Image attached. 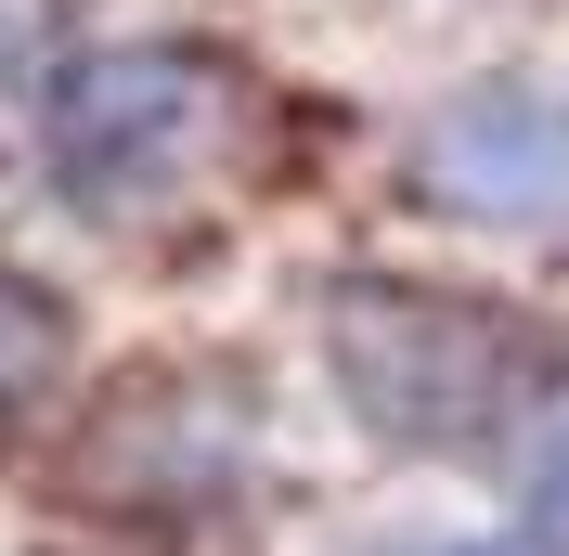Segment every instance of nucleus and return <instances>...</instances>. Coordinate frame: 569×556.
Listing matches in <instances>:
<instances>
[{"instance_id": "f03ea898", "label": "nucleus", "mask_w": 569, "mask_h": 556, "mask_svg": "<svg viewBox=\"0 0 569 556\" xmlns=\"http://www.w3.org/2000/svg\"><path fill=\"white\" fill-rule=\"evenodd\" d=\"M220 130V78L194 52H91L52 78V181L78 208H142L169 195Z\"/></svg>"}, {"instance_id": "20e7f679", "label": "nucleus", "mask_w": 569, "mask_h": 556, "mask_svg": "<svg viewBox=\"0 0 569 556\" xmlns=\"http://www.w3.org/2000/svg\"><path fill=\"white\" fill-rule=\"evenodd\" d=\"M52 363H66V311H52L27 272H0V401H27Z\"/></svg>"}, {"instance_id": "423d86ee", "label": "nucleus", "mask_w": 569, "mask_h": 556, "mask_svg": "<svg viewBox=\"0 0 569 556\" xmlns=\"http://www.w3.org/2000/svg\"><path fill=\"white\" fill-rule=\"evenodd\" d=\"M401 556H543V544H492V530H479V544H401Z\"/></svg>"}, {"instance_id": "39448f33", "label": "nucleus", "mask_w": 569, "mask_h": 556, "mask_svg": "<svg viewBox=\"0 0 569 556\" xmlns=\"http://www.w3.org/2000/svg\"><path fill=\"white\" fill-rule=\"evenodd\" d=\"M531 518H543V530H569V427L543 440V466H531Z\"/></svg>"}, {"instance_id": "f257e3e1", "label": "nucleus", "mask_w": 569, "mask_h": 556, "mask_svg": "<svg viewBox=\"0 0 569 556\" xmlns=\"http://www.w3.org/2000/svg\"><path fill=\"white\" fill-rule=\"evenodd\" d=\"M323 363H337V401L401 453H492L557 401V337L531 311L415 272L323 285Z\"/></svg>"}, {"instance_id": "7ed1b4c3", "label": "nucleus", "mask_w": 569, "mask_h": 556, "mask_svg": "<svg viewBox=\"0 0 569 556\" xmlns=\"http://www.w3.org/2000/svg\"><path fill=\"white\" fill-rule=\"evenodd\" d=\"M415 181L453 220H569V91L557 78H492V91H453L415 142Z\"/></svg>"}]
</instances>
